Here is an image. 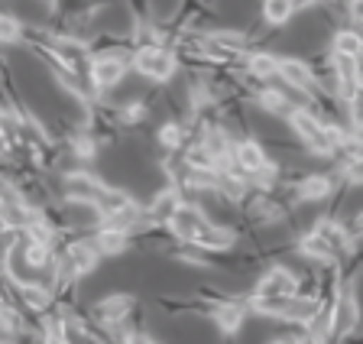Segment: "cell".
Here are the masks:
<instances>
[{"label": "cell", "mask_w": 363, "mask_h": 344, "mask_svg": "<svg viewBox=\"0 0 363 344\" xmlns=\"http://www.w3.org/2000/svg\"><path fill=\"white\" fill-rule=\"evenodd\" d=\"M289 123H292L295 137L302 140L315 156H337L340 131H334L328 121H321V117L315 114V107H298Z\"/></svg>", "instance_id": "2"}, {"label": "cell", "mask_w": 363, "mask_h": 344, "mask_svg": "<svg viewBox=\"0 0 363 344\" xmlns=\"http://www.w3.org/2000/svg\"><path fill=\"white\" fill-rule=\"evenodd\" d=\"M295 292H298V276H295L292 270H286V267H272L257 279V286H253L250 296L276 299V296H295Z\"/></svg>", "instance_id": "8"}, {"label": "cell", "mask_w": 363, "mask_h": 344, "mask_svg": "<svg viewBox=\"0 0 363 344\" xmlns=\"http://www.w3.org/2000/svg\"><path fill=\"white\" fill-rule=\"evenodd\" d=\"M156 143L162 146V150H169V153L182 150V146H185V127H182V123H175V121L166 123V127H159Z\"/></svg>", "instance_id": "22"}, {"label": "cell", "mask_w": 363, "mask_h": 344, "mask_svg": "<svg viewBox=\"0 0 363 344\" xmlns=\"http://www.w3.org/2000/svg\"><path fill=\"white\" fill-rule=\"evenodd\" d=\"M234 244H237V234L227 228V224H218V221H211L195 240H191V247H195V250H204V253H227Z\"/></svg>", "instance_id": "13"}, {"label": "cell", "mask_w": 363, "mask_h": 344, "mask_svg": "<svg viewBox=\"0 0 363 344\" xmlns=\"http://www.w3.org/2000/svg\"><path fill=\"white\" fill-rule=\"evenodd\" d=\"M88 75L98 91H111L113 84H121V78L127 75V62L117 59V55H98V59H91Z\"/></svg>", "instance_id": "10"}, {"label": "cell", "mask_w": 363, "mask_h": 344, "mask_svg": "<svg viewBox=\"0 0 363 344\" xmlns=\"http://www.w3.org/2000/svg\"><path fill=\"white\" fill-rule=\"evenodd\" d=\"M65 257L72 263H75V270H78V276H88L91 270L98 267V260H101V250L94 247V240H78V244H72L65 250Z\"/></svg>", "instance_id": "18"}, {"label": "cell", "mask_w": 363, "mask_h": 344, "mask_svg": "<svg viewBox=\"0 0 363 344\" xmlns=\"http://www.w3.org/2000/svg\"><path fill=\"white\" fill-rule=\"evenodd\" d=\"M243 72H247V78H253V82H272V78H279V55L250 52L247 59H243Z\"/></svg>", "instance_id": "16"}, {"label": "cell", "mask_w": 363, "mask_h": 344, "mask_svg": "<svg viewBox=\"0 0 363 344\" xmlns=\"http://www.w3.org/2000/svg\"><path fill=\"white\" fill-rule=\"evenodd\" d=\"M234 162L237 169H240L243 176H253V172H259V169L269 162V156H266L263 143L259 140H237L234 143Z\"/></svg>", "instance_id": "14"}, {"label": "cell", "mask_w": 363, "mask_h": 344, "mask_svg": "<svg viewBox=\"0 0 363 344\" xmlns=\"http://www.w3.org/2000/svg\"><path fill=\"white\" fill-rule=\"evenodd\" d=\"M43 344H68L65 321H62V318H45V325H43Z\"/></svg>", "instance_id": "24"}, {"label": "cell", "mask_w": 363, "mask_h": 344, "mask_svg": "<svg viewBox=\"0 0 363 344\" xmlns=\"http://www.w3.org/2000/svg\"><path fill=\"white\" fill-rule=\"evenodd\" d=\"M272 344H295V341H286V338H279V341H272Z\"/></svg>", "instance_id": "28"}, {"label": "cell", "mask_w": 363, "mask_h": 344, "mask_svg": "<svg viewBox=\"0 0 363 344\" xmlns=\"http://www.w3.org/2000/svg\"><path fill=\"white\" fill-rule=\"evenodd\" d=\"M334 195V179L325 172H308L295 182V199L305 201V205H321Z\"/></svg>", "instance_id": "11"}, {"label": "cell", "mask_w": 363, "mask_h": 344, "mask_svg": "<svg viewBox=\"0 0 363 344\" xmlns=\"http://www.w3.org/2000/svg\"><path fill=\"white\" fill-rule=\"evenodd\" d=\"M363 321V306H360V296H357V286L354 283H344L334 296V306L328 312V338L331 341H347V338L357 335Z\"/></svg>", "instance_id": "3"}, {"label": "cell", "mask_w": 363, "mask_h": 344, "mask_svg": "<svg viewBox=\"0 0 363 344\" xmlns=\"http://www.w3.org/2000/svg\"><path fill=\"white\" fill-rule=\"evenodd\" d=\"M298 253H302V257H308V260H315V263H328V267L340 260V253L334 250V247L328 244L318 231H308V234H302V238H298Z\"/></svg>", "instance_id": "15"}, {"label": "cell", "mask_w": 363, "mask_h": 344, "mask_svg": "<svg viewBox=\"0 0 363 344\" xmlns=\"http://www.w3.org/2000/svg\"><path fill=\"white\" fill-rule=\"evenodd\" d=\"M0 344H16V328L0 315Z\"/></svg>", "instance_id": "25"}, {"label": "cell", "mask_w": 363, "mask_h": 344, "mask_svg": "<svg viewBox=\"0 0 363 344\" xmlns=\"http://www.w3.org/2000/svg\"><path fill=\"white\" fill-rule=\"evenodd\" d=\"M20 36H23L20 20H13L10 13H0V46H13Z\"/></svg>", "instance_id": "23"}, {"label": "cell", "mask_w": 363, "mask_h": 344, "mask_svg": "<svg viewBox=\"0 0 363 344\" xmlns=\"http://www.w3.org/2000/svg\"><path fill=\"white\" fill-rule=\"evenodd\" d=\"M7 150V137H4V131H0V153Z\"/></svg>", "instance_id": "27"}, {"label": "cell", "mask_w": 363, "mask_h": 344, "mask_svg": "<svg viewBox=\"0 0 363 344\" xmlns=\"http://www.w3.org/2000/svg\"><path fill=\"white\" fill-rule=\"evenodd\" d=\"M279 82H286V88L305 94V98L325 94V88H321V82H318L315 69L302 59H292V55H289V59H279Z\"/></svg>", "instance_id": "5"}, {"label": "cell", "mask_w": 363, "mask_h": 344, "mask_svg": "<svg viewBox=\"0 0 363 344\" xmlns=\"http://www.w3.org/2000/svg\"><path fill=\"white\" fill-rule=\"evenodd\" d=\"M208 224H211V218H208L201 208H198V205H189V201H182L179 211L172 214V221H169L166 228L172 231V234L182 240V244H191V240H195L198 234L208 228Z\"/></svg>", "instance_id": "7"}, {"label": "cell", "mask_w": 363, "mask_h": 344, "mask_svg": "<svg viewBox=\"0 0 363 344\" xmlns=\"http://www.w3.org/2000/svg\"><path fill=\"white\" fill-rule=\"evenodd\" d=\"M295 10H298V4H295V0H263V20L269 26L292 23Z\"/></svg>", "instance_id": "20"}, {"label": "cell", "mask_w": 363, "mask_h": 344, "mask_svg": "<svg viewBox=\"0 0 363 344\" xmlns=\"http://www.w3.org/2000/svg\"><path fill=\"white\" fill-rule=\"evenodd\" d=\"M247 306H250V312L263 315V318H279V321H292V325H311L318 315L325 312V309H321V299L302 296V292H295V296H276V299L250 296Z\"/></svg>", "instance_id": "1"}, {"label": "cell", "mask_w": 363, "mask_h": 344, "mask_svg": "<svg viewBox=\"0 0 363 344\" xmlns=\"http://www.w3.org/2000/svg\"><path fill=\"white\" fill-rule=\"evenodd\" d=\"M133 72L150 82H169L179 72V59L166 46H140L133 52Z\"/></svg>", "instance_id": "4"}, {"label": "cell", "mask_w": 363, "mask_h": 344, "mask_svg": "<svg viewBox=\"0 0 363 344\" xmlns=\"http://www.w3.org/2000/svg\"><path fill=\"white\" fill-rule=\"evenodd\" d=\"M347 13H350V20L363 23V0H347Z\"/></svg>", "instance_id": "26"}, {"label": "cell", "mask_w": 363, "mask_h": 344, "mask_svg": "<svg viewBox=\"0 0 363 344\" xmlns=\"http://www.w3.org/2000/svg\"><path fill=\"white\" fill-rule=\"evenodd\" d=\"M107 185L101 182L98 176H91V172H82V169H75V172H65V179H62V192H65L68 201H84V205H98V199L104 195Z\"/></svg>", "instance_id": "6"}, {"label": "cell", "mask_w": 363, "mask_h": 344, "mask_svg": "<svg viewBox=\"0 0 363 344\" xmlns=\"http://www.w3.org/2000/svg\"><path fill=\"white\" fill-rule=\"evenodd\" d=\"M13 292H16V299H20L23 306L33 309V312H45L49 302H52L49 289H45V286H36V283H16Z\"/></svg>", "instance_id": "19"}, {"label": "cell", "mask_w": 363, "mask_h": 344, "mask_svg": "<svg viewBox=\"0 0 363 344\" xmlns=\"http://www.w3.org/2000/svg\"><path fill=\"white\" fill-rule=\"evenodd\" d=\"M91 240H94V247H98V250L104 253V257H121L123 250H130V231L113 228V224L101 228Z\"/></svg>", "instance_id": "17"}, {"label": "cell", "mask_w": 363, "mask_h": 344, "mask_svg": "<svg viewBox=\"0 0 363 344\" xmlns=\"http://www.w3.org/2000/svg\"><path fill=\"white\" fill-rule=\"evenodd\" d=\"M133 306H136V299L130 296V292H113V296L101 299L98 306H94V318H98L101 325H121L123 318H130Z\"/></svg>", "instance_id": "12"}, {"label": "cell", "mask_w": 363, "mask_h": 344, "mask_svg": "<svg viewBox=\"0 0 363 344\" xmlns=\"http://www.w3.org/2000/svg\"><path fill=\"white\" fill-rule=\"evenodd\" d=\"M331 52L350 55V59H363V36L354 30H337L331 36Z\"/></svg>", "instance_id": "21"}, {"label": "cell", "mask_w": 363, "mask_h": 344, "mask_svg": "<svg viewBox=\"0 0 363 344\" xmlns=\"http://www.w3.org/2000/svg\"><path fill=\"white\" fill-rule=\"evenodd\" d=\"M247 312H250L247 299H220V302H214V309H211V321L224 338H234L237 331L243 328Z\"/></svg>", "instance_id": "9"}]
</instances>
